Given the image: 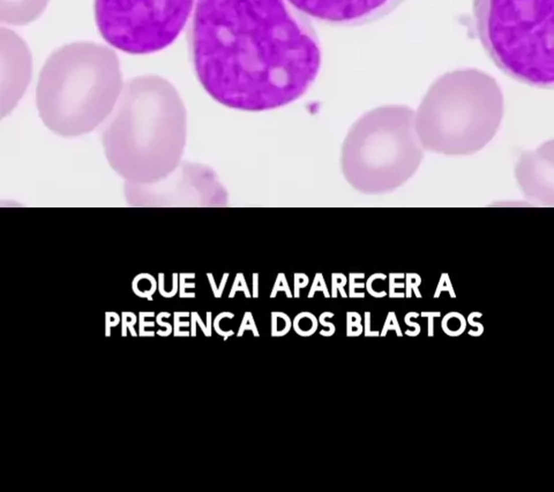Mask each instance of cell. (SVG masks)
<instances>
[{
  "label": "cell",
  "mask_w": 554,
  "mask_h": 492,
  "mask_svg": "<svg viewBox=\"0 0 554 492\" xmlns=\"http://www.w3.org/2000/svg\"><path fill=\"white\" fill-rule=\"evenodd\" d=\"M170 315L169 312H161L160 315H157V318H156V323L160 325V326H163L164 330H158L156 333L158 336L161 337H168L171 335V333H173V326L171 324L169 323H164L163 321V318L165 316Z\"/></svg>",
  "instance_id": "cell-23"
},
{
  "label": "cell",
  "mask_w": 554,
  "mask_h": 492,
  "mask_svg": "<svg viewBox=\"0 0 554 492\" xmlns=\"http://www.w3.org/2000/svg\"><path fill=\"white\" fill-rule=\"evenodd\" d=\"M2 107L3 114L11 111L25 92L32 77V56L20 36L2 29Z\"/></svg>",
  "instance_id": "cell-10"
},
{
  "label": "cell",
  "mask_w": 554,
  "mask_h": 492,
  "mask_svg": "<svg viewBox=\"0 0 554 492\" xmlns=\"http://www.w3.org/2000/svg\"><path fill=\"white\" fill-rule=\"evenodd\" d=\"M191 316L189 312H174V325H173V333L180 331L181 329H187L191 326V321H185L180 320L181 317Z\"/></svg>",
  "instance_id": "cell-26"
},
{
  "label": "cell",
  "mask_w": 554,
  "mask_h": 492,
  "mask_svg": "<svg viewBox=\"0 0 554 492\" xmlns=\"http://www.w3.org/2000/svg\"><path fill=\"white\" fill-rule=\"evenodd\" d=\"M100 141L111 168L126 182L164 179L183 161L186 144L185 111L177 92L156 76L129 81L100 126Z\"/></svg>",
  "instance_id": "cell-2"
},
{
  "label": "cell",
  "mask_w": 554,
  "mask_h": 492,
  "mask_svg": "<svg viewBox=\"0 0 554 492\" xmlns=\"http://www.w3.org/2000/svg\"><path fill=\"white\" fill-rule=\"evenodd\" d=\"M245 331L253 332L254 337H257V338H258V337H260V333H259L257 324H255L253 316H252V313L250 311L245 312V315H244V318H243L242 324H240V326H239L237 337H239V338H240V337H243L244 333H245Z\"/></svg>",
  "instance_id": "cell-17"
},
{
  "label": "cell",
  "mask_w": 554,
  "mask_h": 492,
  "mask_svg": "<svg viewBox=\"0 0 554 492\" xmlns=\"http://www.w3.org/2000/svg\"><path fill=\"white\" fill-rule=\"evenodd\" d=\"M421 316L423 317H426V318L428 319V325H427V335L429 338H433L434 337V318L435 317H441V312L439 311H435V312H421Z\"/></svg>",
  "instance_id": "cell-28"
},
{
  "label": "cell",
  "mask_w": 554,
  "mask_h": 492,
  "mask_svg": "<svg viewBox=\"0 0 554 492\" xmlns=\"http://www.w3.org/2000/svg\"><path fill=\"white\" fill-rule=\"evenodd\" d=\"M347 321H359V323H362V316L358 312L349 311L347 313Z\"/></svg>",
  "instance_id": "cell-32"
},
{
  "label": "cell",
  "mask_w": 554,
  "mask_h": 492,
  "mask_svg": "<svg viewBox=\"0 0 554 492\" xmlns=\"http://www.w3.org/2000/svg\"><path fill=\"white\" fill-rule=\"evenodd\" d=\"M419 316L417 312H409L406 313V316L404 317V321L405 324L408 325V326H410V329H408L404 333L408 337H418L420 335L421 332V326L418 323H414L413 321V318H417V317Z\"/></svg>",
  "instance_id": "cell-21"
},
{
  "label": "cell",
  "mask_w": 554,
  "mask_h": 492,
  "mask_svg": "<svg viewBox=\"0 0 554 492\" xmlns=\"http://www.w3.org/2000/svg\"><path fill=\"white\" fill-rule=\"evenodd\" d=\"M313 20L334 27H358L385 18L404 0H289Z\"/></svg>",
  "instance_id": "cell-9"
},
{
  "label": "cell",
  "mask_w": 554,
  "mask_h": 492,
  "mask_svg": "<svg viewBox=\"0 0 554 492\" xmlns=\"http://www.w3.org/2000/svg\"><path fill=\"white\" fill-rule=\"evenodd\" d=\"M364 335L367 338H370V337H380V332L373 331L371 329V313L369 311L365 312V318H364Z\"/></svg>",
  "instance_id": "cell-29"
},
{
  "label": "cell",
  "mask_w": 554,
  "mask_h": 492,
  "mask_svg": "<svg viewBox=\"0 0 554 492\" xmlns=\"http://www.w3.org/2000/svg\"><path fill=\"white\" fill-rule=\"evenodd\" d=\"M155 312H140L139 313V335L143 331L148 330V327H154L155 321H148V317H154Z\"/></svg>",
  "instance_id": "cell-25"
},
{
  "label": "cell",
  "mask_w": 554,
  "mask_h": 492,
  "mask_svg": "<svg viewBox=\"0 0 554 492\" xmlns=\"http://www.w3.org/2000/svg\"><path fill=\"white\" fill-rule=\"evenodd\" d=\"M390 330H394L395 332H396L397 337H400V338H401V337H403V332H402V329L400 326V324H398L397 317H396V315H395V312H393V311H390L388 313V316H387L385 325H383L382 331L380 332V337L385 338V337L387 336V333H388V331H390Z\"/></svg>",
  "instance_id": "cell-18"
},
{
  "label": "cell",
  "mask_w": 554,
  "mask_h": 492,
  "mask_svg": "<svg viewBox=\"0 0 554 492\" xmlns=\"http://www.w3.org/2000/svg\"><path fill=\"white\" fill-rule=\"evenodd\" d=\"M280 289H284V290H286V293H288V296H289V297H290V296H291V293H290V290H289V288H288V285H286V281H285V279H284V277H283V276H282V274H281V276H280V278H278V280H277V284H276V287H275V289H274V292H273V295H272V296L274 297V296H275V294H276V292H277V290H280Z\"/></svg>",
  "instance_id": "cell-30"
},
{
  "label": "cell",
  "mask_w": 554,
  "mask_h": 492,
  "mask_svg": "<svg viewBox=\"0 0 554 492\" xmlns=\"http://www.w3.org/2000/svg\"><path fill=\"white\" fill-rule=\"evenodd\" d=\"M199 325V326L201 327V330H202L203 335L207 337V338H210L211 337V333L208 331V327H207V324H204L202 319L200 318L199 313L197 312H192L191 313V336L192 337H196V326Z\"/></svg>",
  "instance_id": "cell-22"
},
{
  "label": "cell",
  "mask_w": 554,
  "mask_h": 492,
  "mask_svg": "<svg viewBox=\"0 0 554 492\" xmlns=\"http://www.w3.org/2000/svg\"><path fill=\"white\" fill-rule=\"evenodd\" d=\"M189 51L208 95L249 112L296 102L322 61L309 18L289 0H196Z\"/></svg>",
  "instance_id": "cell-1"
},
{
  "label": "cell",
  "mask_w": 554,
  "mask_h": 492,
  "mask_svg": "<svg viewBox=\"0 0 554 492\" xmlns=\"http://www.w3.org/2000/svg\"><path fill=\"white\" fill-rule=\"evenodd\" d=\"M549 165H552V160L546 164L544 151L540 150L536 153H525L516 166V179L522 192L530 200L546 203V199H548L552 203V169L546 171Z\"/></svg>",
  "instance_id": "cell-11"
},
{
  "label": "cell",
  "mask_w": 554,
  "mask_h": 492,
  "mask_svg": "<svg viewBox=\"0 0 554 492\" xmlns=\"http://www.w3.org/2000/svg\"><path fill=\"white\" fill-rule=\"evenodd\" d=\"M123 88L114 50L76 42L58 49L46 60L37 83V110L53 133L80 136L102 126Z\"/></svg>",
  "instance_id": "cell-3"
},
{
  "label": "cell",
  "mask_w": 554,
  "mask_h": 492,
  "mask_svg": "<svg viewBox=\"0 0 554 492\" xmlns=\"http://www.w3.org/2000/svg\"><path fill=\"white\" fill-rule=\"evenodd\" d=\"M476 30L493 63L514 80L554 83V0H474Z\"/></svg>",
  "instance_id": "cell-4"
},
{
  "label": "cell",
  "mask_w": 554,
  "mask_h": 492,
  "mask_svg": "<svg viewBox=\"0 0 554 492\" xmlns=\"http://www.w3.org/2000/svg\"><path fill=\"white\" fill-rule=\"evenodd\" d=\"M482 316H483V313H480V312H471L470 315H469L468 319H467V323H469L472 327H474L472 330H470L468 332L469 336L475 337V338L483 336V333H484V331H485V329H484V325L478 321V319Z\"/></svg>",
  "instance_id": "cell-20"
},
{
  "label": "cell",
  "mask_w": 554,
  "mask_h": 492,
  "mask_svg": "<svg viewBox=\"0 0 554 492\" xmlns=\"http://www.w3.org/2000/svg\"><path fill=\"white\" fill-rule=\"evenodd\" d=\"M196 0H95L99 33L131 54L158 52L183 32Z\"/></svg>",
  "instance_id": "cell-7"
},
{
  "label": "cell",
  "mask_w": 554,
  "mask_h": 492,
  "mask_svg": "<svg viewBox=\"0 0 554 492\" xmlns=\"http://www.w3.org/2000/svg\"><path fill=\"white\" fill-rule=\"evenodd\" d=\"M137 316L133 312H123L122 315V337H126L127 332L131 333L132 337H138L139 333L135 331V324H137Z\"/></svg>",
  "instance_id": "cell-16"
},
{
  "label": "cell",
  "mask_w": 554,
  "mask_h": 492,
  "mask_svg": "<svg viewBox=\"0 0 554 492\" xmlns=\"http://www.w3.org/2000/svg\"><path fill=\"white\" fill-rule=\"evenodd\" d=\"M479 74H457L439 83L414 121L424 150L468 156L482 150L501 119L498 90Z\"/></svg>",
  "instance_id": "cell-6"
},
{
  "label": "cell",
  "mask_w": 554,
  "mask_h": 492,
  "mask_svg": "<svg viewBox=\"0 0 554 492\" xmlns=\"http://www.w3.org/2000/svg\"><path fill=\"white\" fill-rule=\"evenodd\" d=\"M319 326V320L311 312H300L292 321V329L298 336L311 337Z\"/></svg>",
  "instance_id": "cell-13"
},
{
  "label": "cell",
  "mask_w": 554,
  "mask_h": 492,
  "mask_svg": "<svg viewBox=\"0 0 554 492\" xmlns=\"http://www.w3.org/2000/svg\"><path fill=\"white\" fill-rule=\"evenodd\" d=\"M174 337H189L191 336V331H186V330H180L178 331L176 333H173Z\"/></svg>",
  "instance_id": "cell-34"
},
{
  "label": "cell",
  "mask_w": 554,
  "mask_h": 492,
  "mask_svg": "<svg viewBox=\"0 0 554 492\" xmlns=\"http://www.w3.org/2000/svg\"><path fill=\"white\" fill-rule=\"evenodd\" d=\"M364 333V327L359 321H347V337H359Z\"/></svg>",
  "instance_id": "cell-27"
},
{
  "label": "cell",
  "mask_w": 554,
  "mask_h": 492,
  "mask_svg": "<svg viewBox=\"0 0 554 492\" xmlns=\"http://www.w3.org/2000/svg\"><path fill=\"white\" fill-rule=\"evenodd\" d=\"M334 317V313L333 312H322L319 317V323L322 325V330H321L320 335L322 337H331L335 335L336 332V326L334 324L331 323L330 319Z\"/></svg>",
  "instance_id": "cell-19"
},
{
  "label": "cell",
  "mask_w": 554,
  "mask_h": 492,
  "mask_svg": "<svg viewBox=\"0 0 554 492\" xmlns=\"http://www.w3.org/2000/svg\"><path fill=\"white\" fill-rule=\"evenodd\" d=\"M132 207H227L228 193L216 173L201 164L181 161L174 171L154 184L126 182Z\"/></svg>",
  "instance_id": "cell-8"
},
{
  "label": "cell",
  "mask_w": 554,
  "mask_h": 492,
  "mask_svg": "<svg viewBox=\"0 0 554 492\" xmlns=\"http://www.w3.org/2000/svg\"><path fill=\"white\" fill-rule=\"evenodd\" d=\"M292 321L284 312H272V336L284 337L291 331Z\"/></svg>",
  "instance_id": "cell-15"
},
{
  "label": "cell",
  "mask_w": 554,
  "mask_h": 492,
  "mask_svg": "<svg viewBox=\"0 0 554 492\" xmlns=\"http://www.w3.org/2000/svg\"><path fill=\"white\" fill-rule=\"evenodd\" d=\"M467 319L460 312H449L441 321V329L449 337H460L467 330Z\"/></svg>",
  "instance_id": "cell-14"
},
{
  "label": "cell",
  "mask_w": 554,
  "mask_h": 492,
  "mask_svg": "<svg viewBox=\"0 0 554 492\" xmlns=\"http://www.w3.org/2000/svg\"><path fill=\"white\" fill-rule=\"evenodd\" d=\"M316 289H322L323 292H324V294H326V296H328V292H327L326 287H324L323 280H322V278H321L320 274H319V276H317L316 280H315V282H314V285H313V288H312V290H311V294H309V297H312V296H313V293H314V290H316Z\"/></svg>",
  "instance_id": "cell-31"
},
{
  "label": "cell",
  "mask_w": 554,
  "mask_h": 492,
  "mask_svg": "<svg viewBox=\"0 0 554 492\" xmlns=\"http://www.w3.org/2000/svg\"><path fill=\"white\" fill-rule=\"evenodd\" d=\"M424 152L413 112L401 107L380 108L360 119L349 131L341 168L356 191L377 195L393 192L411 179Z\"/></svg>",
  "instance_id": "cell-5"
},
{
  "label": "cell",
  "mask_w": 554,
  "mask_h": 492,
  "mask_svg": "<svg viewBox=\"0 0 554 492\" xmlns=\"http://www.w3.org/2000/svg\"><path fill=\"white\" fill-rule=\"evenodd\" d=\"M120 316L116 312H106L105 315V336L109 338L111 336V329L117 326L120 323Z\"/></svg>",
  "instance_id": "cell-24"
},
{
  "label": "cell",
  "mask_w": 554,
  "mask_h": 492,
  "mask_svg": "<svg viewBox=\"0 0 554 492\" xmlns=\"http://www.w3.org/2000/svg\"><path fill=\"white\" fill-rule=\"evenodd\" d=\"M155 335H156V332H155V331H148V330H146V331H143L142 333H140V335H139V337H154Z\"/></svg>",
  "instance_id": "cell-35"
},
{
  "label": "cell",
  "mask_w": 554,
  "mask_h": 492,
  "mask_svg": "<svg viewBox=\"0 0 554 492\" xmlns=\"http://www.w3.org/2000/svg\"><path fill=\"white\" fill-rule=\"evenodd\" d=\"M49 0H0V19L11 26L28 25L43 13Z\"/></svg>",
  "instance_id": "cell-12"
},
{
  "label": "cell",
  "mask_w": 554,
  "mask_h": 492,
  "mask_svg": "<svg viewBox=\"0 0 554 492\" xmlns=\"http://www.w3.org/2000/svg\"><path fill=\"white\" fill-rule=\"evenodd\" d=\"M296 284H297V286H296V296H298V290H299L300 287H303V285L307 284V278H306V277L304 278L303 276L298 277L297 280H296Z\"/></svg>",
  "instance_id": "cell-33"
}]
</instances>
